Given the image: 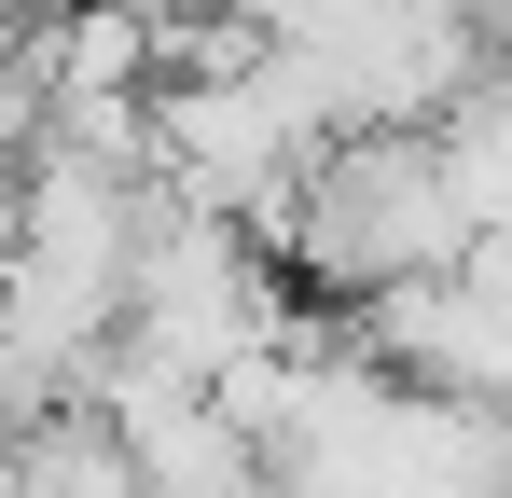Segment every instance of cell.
Here are the masks:
<instances>
[{
  "label": "cell",
  "instance_id": "7",
  "mask_svg": "<svg viewBox=\"0 0 512 498\" xmlns=\"http://www.w3.org/2000/svg\"><path fill=\"white\" fill-rule=\"evenodd\" d=\"M485 498H512V485H485Z\"/></svg>",
  "mask_w": 512,
  "mask_h": 498
},
{
  "label": "cell",
  "instance_id": "4",
  "mask_svg": "<svg viewBox=\"0 0 512 498\" xmlns=\"http://www.w3.org/2000/svg\"><path fill=\"white\" fill-rule=\"evenodd\" d=\"M28 498H153V485L97 402H56V415H28Z\"/></svg>",
  "mask_w": 512,
  "mask_h": 498
},
{
  "label": "cell",
  "instance_id": "2",
  "mask_svg": "<svg viewBox=\"0 0 512 498\" xmlns=\"http://www.w3.org/2000/svg\"><path fill=\"white\" fill-rule=\"evenodd\" d=\"M263 56L291 70V97L360 139V125H443L471 83L499 70L471 0H250Z\"/></svg>",
  "mask_w": 512,
  "mask_h": 498
},
{
  "label": "cell",
  "instance_id": "6",
  "mask_svg": "<svg viewBox=\"0 0 512 498\" xmlns=\"http://www.w3.org/2000/svg\"><path fill=\"white\" fill-rule=\"evenodd\" d=\"M471 28H485V56L512 70V0H471Z\"/></svg>",
  "mask_w": 512,
  "mask_h": 498
},
{
  "label": "cell",
  "instance_id": "5",
  "mask_svg": "<svg viewBox=\"0 0 512 498\" xmlns=\"http://www.w3.org/2000/svg\"><path fill=\"white\" fill-rule=\"evenodd\" d=\"M0 498H28V415L0 402Z\"/></svg>",
  "mask_w": 512,
  "mask_h": 498
},
{
  "label": "cell",
  "instance_id": "3",
  "mask_svg": "<svg viewBox=\"0 0 512 498\" xmlns=\"http://www.w3.org/2000/svg\"><path fill=\"white\" fill-rule=\"evenodd\" d=\"M277 319H291L277 249L236 236V222H208V208H180V194H153L139 263H125V346L111 360L180 374V388H222V360H250Z\"/></svg>",
  "mask_w": 512,
  "mask_h": 498
},
{
  "label": "cell",
  "instance_id": "1",
  "mask_svg": "<svg viewBox=\"0 0 512 498\" xmlns=\"http://www.w3.org/2000/svg\"><path fill=\"white\" fill-rule=\"evenodd\" d=\"M471 249V208L443 180V139L429 125H360V139H319L291 222H277V263L333 305H374L402 277H443Z\"/></svg>",
  "mask_w": 512,
  "mask_h": 498
}]
</instances>
